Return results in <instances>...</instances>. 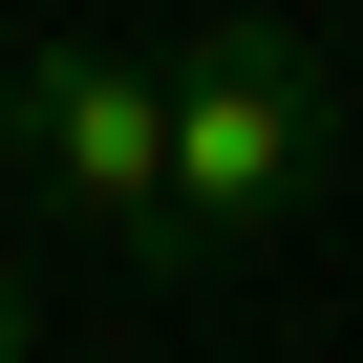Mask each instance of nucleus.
<instances>
[{
	"mask_svg": "<svg viewBox=\"0 0 363 363\" xmlns=\"http://www.w3.org/2000/svg\"><path fill=\"white\" fill-rule=\"evenodd\" d=\"M22 342H43V299H22V257H0V363H22Z\"/></svg>",
	"mask_w": 363,
	"mask_h": 363,
	"instance_id": "3",
	"label": "nucleus"
},
{
	"mask_svg": "<svg viewBox=\"0 0 363 363\" xmlns=\"http://www.w3.org/2000/svg\"><path fill=\"white\" fill-rule=\"evenodd\" d=\"M171 86V278H214L257 257L278 214H320V171H342V65L299 22H193V43H150Z\"/></svg>",
	"mask_w": 363,
	"mask_h": 363,
	"instance_id": "1",
	"label": "nucleus"
},
{
	"mask_svg": "<svg viewBox=\"0 0 363 363\" xmlns=\"http://www.w3.org/2000/svg\"><path fill=\"white\" fill-rule=\"evenodd\" d=\"M0 128H22L65 235H107L128 278H171V86H150V43H22Z\"/></svg>",
	"mask_w": 363,
	"mask_h": 363,
	"instance_id": "2",
	"label": "nucleus"
}]
</instances>
